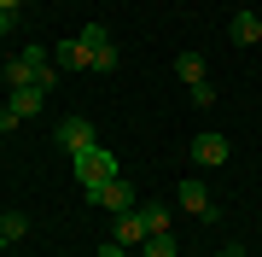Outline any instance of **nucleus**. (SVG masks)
<instances>
[{
    "instance_id": "obj_22",
    "label": "nucleus",
    "mask_w": 262,
    "mask_h": 257,
    "mask_svg": "<svg viewBox=\"0 0 262 257\" xmlns=\"http://www.w3.org/2000/svg\"><path fill=\"white\" fill-rule=\"evenodd\" d=\"M169 6H181V0H169Z\"/></svg>"
},
{
    "instance_id": "obj_10",
    "label": "nucleus",
    "mask_w": 262,
    "mask_h": 257,
    "mask_svg": "<svg viewBox=\"0 0 262 257\" xmlns=\"http://www.w3.org/2000/svg\"><path fill=\"white\" fill-rule=\"evenodd\" d=\"M227 35H233L239 47H256V41H262V18H256V12H233V24H227Z\"/></svg>"
},
{
    "instance_id": "obj_6",
    "label": "nucleus",
    "mask_w": 262,
    "mask_h": 257,
    "mask_svg": "<svg viewBox=\"0 0 262 257\" xmlns=\"http://www.w3.org/2000/svg\"><path fill=\"white\" fill-rule=\"evenodd\" d=\"M175 199H181V210H192V216H215V205H210V187H204L198 175H187V181H181V187H175Z\"/></svg>"
},
{
    "instance_id": "obj_19",
    "label": "nucleus",
    "mask_w": 262,
    "mask_h": 257,
    "mask_svg": "<svg viewBox=\"0 0 262 257\" xmlns=\"http://www.w3.org/2000/svg\"><path fill=\"white\" fill-rule=\"evenodd\" d=\"M215 257H239V246H227V251H215Z\"/></svg>"
},
{
    "instance_id": "obj_17",
    "label": "nucleus",
    "mask_w": 262,
    "mask_h": 257,
    "mask_svg": "<svg viewBox=\"0 0 262 257\" xmlns=\"http://www.w3.org/2000/svg\"><path fill=\"white\" fill-rule=\"evenodd\" d=\"M12 29H18V12H6V6H0V35H12Z\"/></svg>"
},
{
    "instance_id": "obj_2",
    "label": "nucleus",
    "mask_w": 262,
    "mask_h": 257,
    "mask_svg": "<svg viewBox=\"0 0 262 257\" xmlns=\"http://www.w3.org/2000/svg\"><path fill=\"white\" fill-rule=\"evenodd\" d=\"M233 158V146H227V134H215V129H204L192 141V164H204V170H222V164Z\"/></svg>"
},
{
    "instance_id": "obj_14",
    "label": "nucleus",
    "mask_w": 262,
    "mask_h": 257,
    "mask_svg": "<svg viewBox=\"0 0 262 257\" xmlns=\"http://www.w3.org/2000/svg\"><path fill=\"white\" fill-rule=\"evenodd\" d=\"M140 216H146V234H169V210L163 205H146Z\"/></svg>"
},
{
    "instance_id": "obj_5",
    "label": "nucleus",
    "mask_w": 262,
    "mask_h": 257,
    "mask_svg": "<svg viewBox=\"0 0 262 257\" xmlns=\"http://www.w3.org/2000/svg\"><path fill=\"white\" fill-rule=\"evenodd\" d=\"M88 205H99V210H117V216H122V210H134V187H128V175L105 181V187H99V193H94Z\"/></svg>"
},
{
    "instance_id": "obj_12",
    "label": "nucleus",
    "mask_w": 262,
    "mask_h": 257,
    "mask_svg": "<svg viewBox=\"0 0 262 257\" xmlns=\"http://www.w3.org/2000/svg\"><path fill=\"white\" fill-rule=\"evenodd\" d=\"M140 257H181L175 251V234H151L146 246H140Z\"/></svg>"
},
{
    "instance_id": "obj_3",
    "label": "nucleus",
    "mask_w": 262,
    "mask_h": 257,
    "mask_svg": "<svg viewBox=\"0 0 262 257\" xmlns=\"http://www.w3.org/2000/svg\"><path fill=\"white\" fill-rule=\"evenodd\" d=\"M82 41H88V53H94V70H117V41H111L105 24H88Z\"/></svg>"
},
{
    "instance_id": "obj_18",
    "label": "nucleus",
    "mask_w": 262,
    "mask_h": 257,
    "mask_svg": "<svg viewBox=\"0 0 262 257\" xmlns=\"http://www.w3.org/2000/svg\"><path fill=\"white\" fill-rule=\"evenodd\" d=\"M0 6H6V12H18V6H24V0H0Z\"/></svg>"
},
{
    "instance_id": "obj_21",
    "label": "nucleus",
    "mask_w": 262,
    "mask_h": 257,
    "mask_svg": "<svg viewBox=\"0 0 262 257\" xmlns=\"http://www.w3.org/2000/svg\"><path fill=\"white\" fill-rule=\"evenodd\" d=\"M0 65H6V53H0Z\"/></svg>"
},
{
    "instance_id": "obj_13",
    "label": "nucleus",
    "mask_w": 262,
    "mask_h": 257,
    "mask_svg": "<svg viewBox=\"0 0 262 257\" xmlns=\"http://www.w3.org/2000/svg\"><path fill=\"white\" fill-rule=\"evenodd\" d=\"M0 234H6V246H12V240H24V234H29V216L6 210V216H0Z\"/></svg>"
},
{
    "instance_id": "obj_8",
    "label": "nucleus",
    "mask_w": 262,
    "mask_h": 257,
    "mask_svg": "<svg viewBox=\"0 0 262 257\" xmlns=\"http://www.w3.org/2000/svg\"><path fill=\"white\" fill-rule=\"evenodd\" d=\"M41 105H47V88H12V100H6V111L18 117H41Z\"/></svg>"
},
{
    "instance_id": "obj_4",
    "label": "nucleus",
    "mask_w": 262,
    "mask_h": 257,
    "mask_svg": "<svg viewBox=\"0 0 262 257\" xmlns=\"http://www.w3.org/2000/svg\"><path fill=\"white\" fill-rule=\"evenodd\" d=\"M58 146H64L70 158L88 152V146H99V141H94V123H88V117H64V123H58Z\"/></svg>"
},
{
    "instance_id": "obj_7",
    "label": "nucleus",
    "mask_w": 262,
    "mask_h": 257,
    "mask_svg": "<svg viewBox=\"0 0 262 257\" xmlns=\"http://www.w3.org/2000/svg\"><path fill=\"white\" fill-rule=\"evenodd\" d=\"M53 65H58V70H94V53H88L82 35H70L64 47H53Z\"/></svg>"
},
{
    "instance_id": "obj_20",
    "label": "nucleus",
    "mask_w": 262,
    "mask_h": 257,
    "mask_svg": "<svg viewBox=\"0 0 262 257\" xmlns=\"http://www.w3.org/2000/svg\"><path fill=\"white\" fill-rule=\"evenodd\" d=\"M0 251H6V234H0Z\"/></svg>"
},
{
    "instance_id": "obj_16",
    "label": "nucleus",
    "mask_w": 262,
    "mask_h": 257,
    "mask_svg": "<svg viewBox=\"0 0 262 257\" xmlns=\"http://www.w3.org/2000/svg\"><path fill=\"white\" fill-rule=\"evenodd\" d=\"M99 257H140V251H128V246H117V240H111V246H99Z\"/></svg>"
},
{
    "instance_id": "obj_15",
    "label": "nucleus",
    "mask_w": 262,
    "mask_h": 257,
    "mask_svg": "<svg viewBox=\"0 0 262 257\" xmlns=\"http://www.w3.org/2000/svg\"><path fill=\"white\" fill-rule=\"evenodd\" d=\"M187 94H192V105H215V88H210V82H192Z\"/></svg>"
},
{
    "instance_id": "obj_1",
    "label": "nucleus",
    "mask_w": 262,
    "mask_h": 257,
    "mask_svg": "<svg viewBox=\"0 0 262 257\" xmlns=\"http://www.w3.org/2000/svg\"><path fill=\"white\" fill-rule=\"evenodd\" d=\"M117 175H122L117 152H105V146H88V152H76V181H82V193H88V199H94L105 181H117Z\"/></svg>"
},
{
    "instance_id": "obj_11",
    "label": "nucleus",
    "mask_w": 262,
    "mask_h": 257,
    "mask_svg": "<svg viewBox=\"0 0 262 257\" xmlns=\"http://www.w3.org/2000/svg\"><path fill=\"white\" fill-rule=\"evenodd\" d=\"M175 76L187 82V88H192V82H204V53H192V47H187V53L175 58Z\"/></svg>"
},
{
    "instance_id": "obj_9",
    "label": "nucleus",
    "mask_w": 262,
    "mask_h": 257,
    "mask_svg": "<svg viewBox=\"0 0 262 257\" xmlns=\"http://www.w3.org/2000/svg\"><path fill=\"white\" fill-rule=\"evenodd\" d=\"M111 240H117V246H128V251H134V246H146V240H151V234H146V216H140V210H122Z\"/></svg>"
}]
</instances>
